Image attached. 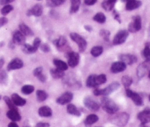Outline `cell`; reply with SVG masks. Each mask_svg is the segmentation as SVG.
<instances>
[{"mask_svg": "<svg viewBox=\"0 0 150 127\" xmlns=\"http://www.w3.org/2000/svg\"><path fill=\"white\" fill-rule=\"evenodd\" d=\"M8 127H19L18 126V124H16L15 122H11L8 124Z\"/></svg>", "mask_w": 150, "mask_h": 127, "instance_id": "54", "label": "cell"}, {"mask_svg": "<svg viewBox=\"0 0 150 127\" xmlns=\"http://www.w3.org/2000/svg\"><path fill=\"white\" fill-rule=\"evenodd\" d=\"M149 78L150 79V72L149 73Z\"/></svg>", "mask_w": 150, "mask_h": 127, "instance_id": "57", "label": "cell"}, {"mask_svg": "<svg viewBox=\"0 0 150 127\" xmlns=\"http://www.w3.org/2000/svg\"><path fill=\"white\" fill-rule=\"evenodd\" d=\"M142 4V1H139V0H130V1H127V4L125 6L126 10H129V11L136 10V9L140 7Z\"/></svg>", "mask_w": 150, "mask_h": 127, "instance_id": "19", "label": "cell"}, {"mask_svg": "<svg viewBox=\"0 0 150 127\" xmlns=\"http://www.w3.org/2000/svg\"><path fill=\"white\" fill-rule=\"evenodd\" d=\"M149 101H150V94H149Z\"/></svg>", "mask_w": 150, "mask_h": 127, "instance_id": "58", "label": "cell"}, {"mask_svg": "<svg viewBox=\"0 0 150 127\" xmlns=\"http://www.w3.org/2000/svg\"><path fill=\"white\" fill-rule=\"evenodd\" d=\"M34 91H35V87L31 85H26L22 87L21 88V92L25 95H29V94L32 93Z\"/></svg>", "mask_w": 150, "mask_h": 127, "instance_id": "36", "label": "cell"}, {"mask_svg": "<svg viewBox=\"0 0 150 127\" xmlns=\"http://www.w3.org/2000/svg\"><path fill=\"white\" fill-rule=\"evenodd\" d=\"M7 116L9 119H10L13 121H19L21 119V116L18 112L17 109L9 110L7 113Z\"/></svg>", "mask_w": 150, "mask_h": 127, "instance_id": "18", "label": "cell"}, {"mask_svg": "<svg viewBox=\"0 0 150 127\" xmlns=\"http://www.w3.org/2000/svg\"><path fill=\"white\" fill-rule=\"evenodd\" d=\"M107 81V77L105 74L101 73L100 75L91 74L88 76L86 81V85L88 88H97L103 84L105 83Z\"/></svg>", "mask_w": 150, "mask_h": 127, "instance_id": "1", "label": "cell"}, {"mask_svg": "<svg viewBox=\"0 0 150 127\" xmlns=\"http://www.w3.org/2000/svg\"><path fill=\"white\" fill-rule=\"evenodd\" d=\"M50 73L51 75L53 76V78L54 79H61V78L64 77V73L63 71L60 70L59 68H51L50 70Z\"/></svg>", "mask_w": 150, "mask_h": 127, "instance_id": "29", "label": "cell"}, {"mask_svg": "<svg viewBox=\"0 0 150 127\" xmlns=\"http://www.w3.org/2000/svg\"><path fill=\"white\" fill-rule=\"evenodd\" d=\"M13 41L15 44H17V45H23L25 44L26 38H25V35L21 32L20 30L15 31L13 35Z\"/></svg>", "mask_w": 150, "mask_h": 127, "instance_id": "15", "label": "cell"}, {"mask_svg": "<svg viewBox=\"0 0 150 127\" xmlns=\"http://www.w3.org/2000/svg\"><path fill=\"white\" fill-rule=\"evenodd\" d=\"M83 104L85 107L91 111L96 112L100 109V104L90 97H86L83 100Z\"/></svg>", "mask_w": 150, "mask_h": 127, "instance_id": "10", "label": "cell"}, {"mask_svg": "<svg viewBox=\"0 0 150 127\" xmlns=\"http://www.w3.org/2000/svg\"><path fill=\"white\" fill-rule=\"evenodd\" d=\"M19 29H20L21 32L25 36H33L34 32L32 29H30L29 26L25 24L24 23H21L19 25Z\"/></svg>", "mask_w": 150, "mask_h": 127, "instance_id": "22", "label": "cell"}, {"mask_svg": "<svg viewBox=\"0 0 150 127\" xmlns=\"http://www.w3.org/2000/svg\"><path fill=\"white\" fill-rule=\"evenodd\" d=\"M53 63H54V66H56L57 68L60 69V70L63 71H67L68 69V65H67V63L62 61V60H59V59H54Z\"/></svg>", "mask_w": 150, "mask_h": 127, "instance_id": "24", "label": "cell"}, {"mask_svg": "<svg viewBox=\"0 0 150 127\" xmlns=\"http://www.w3.org/2000/svg\"><path fill=\"white\" fill-rule=\"evenodd\" d=\"M113 15H114V19H115L116 21H117L119 23H121L122 20H121V19H120V15L119 14V13L117 11V10H114V12H113Z\"/></svg>", "mask_w": 150, "mask_h": 127, "instance_id": "45", "label": "cell"}, {"mask_svg": "<svg viewBox=\"0 0 150 127\" xmlns=\"http://www.w3.org/2000/svg\"><path fill=\"white\" fill-rule=\"evenodd\" d=\"M129 32L127 30H120L117 32L114 36L113 40V44L114 45H120V44H124L126 41L127 38H128Z\"/></svg>", "mask_w": 150, "mask_h": 127, "instance_id": "6", "label": "cell"}, {"mask_svg": "<svg viewBox=\"0 0 150 127\" xmlns=\"http://www.w3.org/2000/svg\"><path fill=\"white\" fill-rule=\"evenodd\" d=\"M67 111L70 115H73V116H81V112L78 110V108L74 104H69L67 107Z\"/></svg>", "mask_w": 150, "mask_h": 127, "instance_id": "30", "label": "cell"}, {"mask_svg": "<svg viewBox=\"0 0 150 127\" xmlns=\"http://www.w3.org/2000/svg\"><path fill=\"white\" fill-rule=\"evenodd\" d=\"M98 120H99V118L97 115L91 114L86 118V119L84 120V123L86 126H90L98 121Z\"/></svg>", "mask_w": 150, "mask_h": 127, "instance_id": "27", "label": "cell"}, {"mask_svg": "<svg viewBox=\"0 0 150 127\" xmlns=\"http://www.w3.org/2000/svg\"><path fill=\"white\" fill-rule=\"evenodd\" d=\"M127 68V65L122 61H118V62H114L113 64L111 65V71L112 73H120V72L124 71Z\"/></svg>", "mask_w": 150, "mask_h": 127, "instance_id": "13", "label": "cell"}, {"mask_svg": "<svg viewBox=\"0 0 150 127\" xmlns=\"http://www.w3.org/2000/svg\"><path fill=\"white\" fill-rule=\"evenodd\" d=\"M97 1H98V0H84V3L86 5L92 6L94 5V4L97 2Z\"/></svg>", "mask_w": 150, "mask_h": 127, "instance_id": "49", "label": "cell"}, {"mask_svg": "<svg viewBox=\"0 0 150 127\" xmlns=\"http://www.w3.org/2000/svg\"><path fill=\"white\" fill-rule=\"evenodd\" d=\"M48 6L51 7H58L65 2L66 0H46Z\"/></svg>", "mask_w": 150, "mask_h": 127, "instance_id": "35", "label": "cell"}, {"mask_svg": "<svg viewBox=\"0 0 150 127\" xmlns=\"http://www.w3.org/2000/svg\"><path fill=\"white\" fill-rule=\"evenodd\" d=\"M117 0H103L102 2V7L105 11H111L114 10Z\"/></svg>", "mask_w": 150, "mask_h": 127, "instance_id": "20", "label": "cell"}, {"mask_svg": "<svg viewBox=\"0 0 150 127\" xmlns=\"http://www.w3.org/2000/svg\"><path fill=\"white\" fill-rule=\"evenodd\" d=\"M67 44V39H66L65 37L61 36L58 38V39H56L55 41H54V44L55 45V46L57 48L60 49L62 47L64 46Z\"/></svg>", "mask_w": 150, "mask_h": 127, "instance_id": "31", "label": "cell"}, {"mask_svg": "<svg viewBox=\"0 0 150 127\" xmlns=\"http://www.w3.org/2000/svg\"><path fill=\"white\" fill-rule=\"evenodd\" d=\"M7 73L4 71H0V83H4L7 81Z\"/></svg>", "mask_w": 150, "mask_h": 127, "instance_id": "42", "label": "cell"}, {"mask_svg": "<svg viewBox=\"0 0 150 127\" xmlns=\"http://www.w3.org/2000/svg\"><path fill=\"white\" fill-rule=\"evenodd\" d=\"M42 73V67H38L34 70L33 71V75L35 76H38L40 74Z\"/></svg>", "mask_w": 150, "mask_h": 127, "instance_id": "44", "label": "cell"}, {"mask_svg": "<svg viewBox=\"0 0 150 127\" xmlns=\"http://www.w3.org/2000/svg\"><path fill=\"white\" fill-rule=\"evenodd\" d=\"M8 20H7V18L5 17H1L0 18V27L3 26L4 25H5L7 23Z\"/></svg>", "mask_w": 150, "mask_h": 127, "instance_id": "48", "label": "cell"}, {"mask_svg": "<svg viewBox=\"0 0 150 127\" xmlns=\"http://www.w3.org/2000/svg\"><path fill=\"white\" fill-rule=\"evenodd\" d=\"M41 45V40L40 38H36L35 40H34L33 41V44H32V46H33L34 47H35L36 49H39V47Z\"/></svg>", "mask_w": 150, "mask_h": 127, "instance_id": "43", "label": "cell"}, {"mask_svg": "<svg viewBox=\"0 0 150 127\" xmlns=\"http://www.w3.org/2000/svg\"><path fill=\"white\" fill-rule=\"evenodd\" d=\"M143 56L147 62L150 61V44H146L144 49L143 50Z\"/></svg>", "mask_w": 150, "mask_h": 127, "instance_id": "38", "label": "cell"}, {"mask_svg": "<svg viewBox=\"0 0 150 127\" xmlns=\"http://www.w3.org/2000/svg\"><path fill=\"white\" fill-rule=\"evenodd\" d=\"M120 59L121 60V61L124 62L126 65H132L137 62V57L135 55L130 54H121L120 56Z\"/></svg>", "mask_w": 150, "mask_h": 127, "instance_id": "17", "label": "cell"}, {"mask_svg": "<svg viewBox=\"0 0 150 127\" xmlns=\"http://www.w3.org/2000/svg\"><path fill=\"white\" fill-rule=\"evenodd\" d=\"M148 70V66L146 63H142L137 68V75L139 78H142L146 73Z\"/></svg>", "mask_w": 150, "mask_h": 127, "instance_id": "25", "label": "cell"}, {"mask_svg": "<svg viewBox=\"0 0 150 127\" xmlns=\"http://www.w3.org/2000/svg\"><path fill=\"white\" fill-rule=\"evenodd\" d=\"M15 0H0V4H8L10 3L13 2Z\"/></svg>", "mask_w": 150, "mask_h": 127, "instance_id": "51", "label": "cell"}, {"mask_svg": "<svg viewBox=\"0 0 150 127\" xmlns=\"http://www.w3.org/2000/svg\"><path fill=\"white\" fill-rule=\"evenodd\" d=\"M0 99H1V96H0Z\"/></svg>", "mask_w": 150, "mask_h": 127, "instance_id": "59", "label": "cell"}, {"mask_svg": "<svg viewBox=\"0 0 150 127\" xmlns=\"http://www.w3.org/2000/svg\"><path fill=\"white\" fill-rule=\"evenodd\" d=\"M13 10V7L10 4H5L4 7H2V9L1 10V13L3 16H6L8 13H10V12Z\"/></svg>", "mask_w": 150, "mask_h": 127, "instance_id": "39", "label": "cell"}, {"mask_svg": "<svg viewBox=\"0 0 150 127\" xmlns=\"http://www.w3.org/2000/svg\"><path fill=\"white\" fill-rule=\"evenodd\" d=\"M73 94L71 92H65L60 96L57 99V102L61 105H64L66 104H69L73 100Z\"/></svg>", "mask_w": 150, "mask_h": 127, "instance_id": "12", "label": "cell"}, {"mask_svg": "<svg viewBox=\"0 0 150 127\" xmlns=\"http://www.w3.org/2000/svg\"><path fill=\"white\" fill-rule=\"evenodd\" d=\"M138 118L142 122V123L146 124L150 121V109L145 108L142 112L139 113Z\"/></svg>", "mask_w": 150, "mask_h": 127, "instance_id": "16", "label": "cell"}, {"mask_svg": "<svg viewBox=\"0 0 150 127\" xmlns=\"http://www.w3.org/2000/svg\"><path fill=\"white\" fill-rule=\"evenodd\" d=\"M37 78H38V80L41 82H45V81H46V79H47L46 76H45V75H44L42 73H41V74H40L38 76H37Z\"/></svg>", "mask_w": 150, "mask_h": 127, "instance_id": "47", "label": "cell"}, {"mask_svg": "<svg viewBox=\"0 0 150 127\" xmlns=\"http://www.w3.org/2000/svg\"><path fill=\"white\" fill-rule=\"evenodd\" d=\"M129 118H130V116L127 114V113H122L120 114L117 115L114 117L111 118V121L114 124L117 125V126L120 127H123L126 126V124L128 122Z\"/></svg>", "mask_w": 150, "mask_h": 127, "instance_id": "4", "label": "cell"}, {"mask_svg": "<svg viewBox=\"0 0 150 127\" xmlns=\"http://www.w3.org/2000/svg\"><path fill=\"white\" fill-rule=\"evenodd\" d=\"M126 95L133 100V101L135 103L136 105L142 106L144 104L143 99L141 97V96L139 93H137L134 92V91H131V90L128 89V88H126Z\"/></svg>", "mask_w": 150, "mask_h": 127, "instance_id": "9", "label": "cell"}, {"mask_svg": "<svg viewBox=\"0 0 150 127\" xmlns=\"http://www.w3.org/2000/svg\"><path fill=\"white\" fill-rule=\"evenodd\" d=\"M70 2H71V7H70V13L71 14L77 13L80 8L81 1V0H70Z\"/></svg>", "mask_w": 150, "mask_h": 127, "instance_id": "28", "label": "cell"}, {"mask_svg": "<svg viewBox=\"0 0 150 127\" xmlns=\"http://www.w3.org/2000/svg\"><path fill=\"white\" fill-rule=\"evenodd\" d=\"M4 101L6 102L7 105L8 106V107L10 108V110H13V109H17L16 108V106L13 104V102L12 101V100L10 99L9 97L7 96H4Z\"/></svg>", "mask_w": 150, "mask_h": 127, "instance_id": "41", "label": "cell"}, {"mask_svg": "<svg viewBox=\"0 0 150 127\" xmlns=\"http://www.w3.org/2000/svg\"><path fill=\"white\" fill-rule=\"evenodd\" d=\"M103 51V48L100 46H94L93 48L91 49V54H92L93 57H98L100 55H101Z\"/></svg>", "mask_w": 150, "mask_h": 127, "instance_id": "33", "label": "cell"}, {"mask_svg": "<svg viewBox=\"0 0 150 127\" xmlns=\"http://www.w3.org/2000/svg\"><path fill=\"white\" fill-rule=\"evenodd\" d=\"M93 20L95 21L96 22H98V23L104 24L106 21V16L104 15V13L100 12V13H96V14L94 16Z\"/></svg>", "mask_w": 150, "mask_h": 127, "instance_id": "32", "label": "cell"}, {"mask_svg": "<svg viewBox=\"0 0 150 127\" xmlns=\"http://www.w3.org/2000/svg\"><path fill=\"white\" fill-rule=\"evenodd\" d=\"M23 66V60H21L20 58H15L9 63L8 66H7V70L8 71L18 70V69L21 68Z\"/></svg>", "mask_w": 150, "mask_h": 127, "instance_id": "14", "label": "cell"}, {"mask_svg": "<svg viewBox=\"0 0 150 127\" xmlns=\"http://www.w3.org/2000/svg\"><path fill=\"white\" fill-rule=\"evenodd\" d=\"M4 58H2V57H1L0 58V69L1 68L3 67V66H4Z\"/></svg>", "mask_w": 150, "mask_h": 127, "instance_id": "53", "label": "cell"}, {"mask_svg": "<svg viewBox=\"0 0 150 127\" xmlns=\"http://www.w3.org/2000/svg\"><path fill=\"white\" fill-rule=\"evenodd\" d=\"M140 127H149V126H146V124H144V123H142V124H141Z\"/></svg>", "mask_w": 150, "mask_h": 127, "instance_id": "55", "label": "cell"}, {"mask_svg": "<svg viewBox=\"0 0 150 127\" xmlns=\"http://www.w3.org/2000/svg\"><path fill=\"white\" fill-rule=\"evenodd\" d=\"M100 35L105 41H109L110 35H111V32H110V31L106 30V29H101L100 32Z\"/></svg>", "mask_w": 150, "mask_h": 127, "instance_id": "40", "label": "cell"}, {"mask_svg": "<svg viewBox=\"0 0 150 127\" xmlns=\"http://www.w3.org/2000/svg\"><path fill=\"white\" fill-rule=\"evenodd\" d=\"M66 56H67V59H68L67 65L70 67L74 68L78 66L79 60H80V56H79V53L75 52V51H68L67 54H66Z\"/></svg>", "mask_w": 150, "mask_h": 127, "instance_id": "8", "label": "cell"}, {"mask_svg": "<svg viewBox=\"0 0 150 127\" xmlns=\"http://www.w3.org/2000/svg\"><path fill=\"white\" fill-rule=\"evenodd\" d=\"M38 1H41V0H38Z\"/></svg>", "mask_w": 150, "mask_h": 127, "instance_id": "60", "label": "cell"}, {"mask_svg": "<svg viewBox=\"0 0 150 127\" xmlns=\"http://www.w3.org/2000/svg\"><path fill=\"white\" fill-rule=\"evenodd\" d=\"M122 1H126V2H127V1H130V0H122Z\"/></svg>", "mask_w": 150, "mask_h": 127, "instance_id": "56", "label": "cell"}, {"mask_svg": "<svg viewBox=\"0 0 150 127\" xmlns=\"http://www.w3.org/2000/svg\"><path fill=\"white\" fill-rule=\"evenodd\" d=\"M70 38L78 44L79 51L80 52H83L85 51V49H86V46H87V42H86V40L83 37L81 36L80 35H79L78 33H76V32H72V33H70Z\"/></svg>", "mask_w": 150, "mask_h": 127, "instance_id": "5", "label": "cell"}, {"mask_svg": "<svg viewBox=\"0 0 150 127\" xmlns=\"http://www.w3.org/2000/svg\"><path fill=\"white\" fill-rule=\"evenodd\" d=\"M22 51L23 53L27 54H34V53L38 51V49H36L35 47H34L33 46L30 45V44H24L22 45Z\"/></svg>", "mask_w": 150, "mask_h": 127, "instance_id": "26", "label": "cell"}, {"mask_svg": "<svg viewBox=\"0 0 150 127\" xmlns=\"http://www.w3.org/2000/svg\"><path fill=\"white\" fill-rule=\"evenodd\" d=\"M42 12H43V7H42V6L40 4H36L32 8L27 10L26 15H27V16H35L36 17H39V16H42Z\"/></svg>", "mask_w": 150, "mask_h": 127, "instance_id": "11", "label": "cell"}, {"mask_svg": "<svg viewBox=\"0 0 150 127\" xmlns=\"http://www.w3.org/2000/svg\"><path fill=\"white\" fill-rule=\"evenodd\" d=\"M101 106L103 110H105L108 114H115L119 110V107L117 104L108 97H103L101 99Z\"/></svg>", "mask_w": 150, "mask_h": 127, "instance_id": "2", "label": "cell"}, {"mask_svg": "<svg viewBox=\"0 0 150 127\" xmlns=\"http://www.w3.org/2000/svg\"><path fill=\"white\" fill-rule=\"evenodd\" d=\"M142 29V18L140 16H136L133 18V21L129 24L128 32L134 33Z\"/></svg>", "mask_w": 150, "mask_h": 127, "instance_id": "7", "label": "cell"}, {"mask_svg": "<svg viewBox=\"0 0 150 127\" xmlns=\"http://www.w3.org/2000/svg\"><path fill=\"white\" fill-rule=\"evenodd\" d=\"M11 100L13 102V104L16 106H19V107H21L26 104V101L24 98H21L19 95H18L17 93H13L11 96Z\"/></svg>", "mask_w": 150, "mask_h": 127, "instance_id": "21", "label": "cell"}, {"mask_svg": "<svg viewBox=\"0 0 150 127\" xmlns=\"http://www.w3.org/2000/svg\"><path fill=\"white\" fill-rule=\"evenodd\" d=\"M84 29H86V30H87L88 32H92V27L91 26H89V25L84 26Z\"/></svg>", "mask_w": 150, "mask_h": 127, "instance_id": "52", "label": "cell"}, {"mask_svg": "<svg viewBox=\"0 0 150 127\" xmlns=\"http://www.w3.org/2000/svg\"><path fill=\"white\" fill-rule=\"evenodd\" d=\"M38 114L41 117H51L52 116V110L47 106L41 107L38 110Z\"/></svg>", "mask_w": 150, "mask_h": 127, "instance_id": "23", "label": "cell"}, {"mask_svg": "<svg viewBox=\"0 0 150 127\" xmlns=\"http://www.w3.org/2000/svg\"><path fill=\"white\" fill-rule=\"evenodd\" d=\"M122 85L125 87L126 88H128L133 83V79L129 76H124L122 78Z\"/></svg>", "mask_w": 150, "mask_h": 127, "instance_id": "37", "label": "cell"}, {"mask_svg": "<svg viewBox=\"0 0 150 127\" xmlns=\"http://www.w3.org/2000/svg\"><path fill=\"white\" fill-rule=\"evenodd\" d=\"M35 127H50V124L48 123H42V122H40V123H37Z\"/></svg>", "mask_w": 150, "mask_h": 127, "instance_id": "50", "label": "cell"}, {"mask_svg": "<svg viewBox=\"0 0 150 127\" xmlns=\"http://www.w3.org/2000/svg\"><path fill=\"white\" fill-rule=\"evenodd\" d=\"M40 47L43 52H48L50 51V47L48 44H42V45H40Z\"/></svg>", "mask_w": 150, "mask_h": 127, "instance_id": "46", "label": "cell"}, {"mask_svg": "<svg viewBox=\"0 0 150 127\" xmlns=\"http://www.w3.org/2000/svg\"><path fill=\"white\" fill-rule=\"evenodd\" d=\"M37 98L39 101H44L47 99L48 98V94L45 91H42V90H38L36 93Z\"/></svg>", "mask_w": 150, "mask_h": 127, "instance_id": "34", "label": "cell"}, {"mask_svg": "<svg viewBox=\"0 0 150 127\" xmlns=\"http://www.w3.org/2000/svg\"><path fill=\"white\" fill-rule=\"evenodd\" d=\"M120 85L118 82H114L111 83V85H108V86H107L106 88H104V89H95L93 93L96 96H108L111 93H112L114 91H117L120 88Z\"/></svg>", "mask_w": 150, "mask_h": 127, "instance_id": "3", "label": "cell"}]
</instances>
